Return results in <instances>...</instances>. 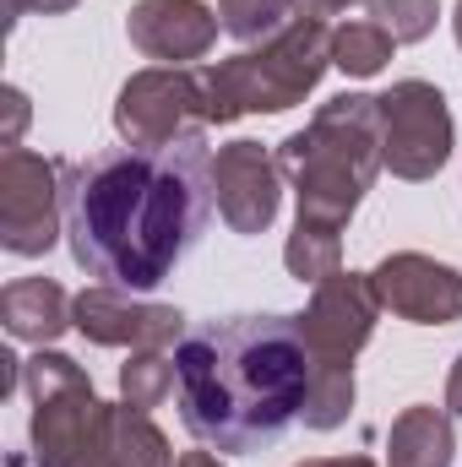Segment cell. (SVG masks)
<instances>
[{"label": "cell", "mask_w": 462, "mask_h": 467, "mask_svg": "<svg viewBox=\"0 0 462 467\" xmlns=\"http://www.w3.org/2000/svg\"><path fill=\"white\" fill-rule=\"evenodd\" d=\"M66 213V163L38 158L27 147H5L0 158V244L11 255H44Z\"/></svg>", "instance_id": "cell-8"}, {"label": "cell", "mask_w": 462, "mask_h": 467, "mask_svg": "<svg viewBox=\"0 0 462 467\" xmlns=\"http://www.w3.org/2000/svg\"><path fill=\"white\" fill-rule=\"evenodd\" d=\"M115 125L125 147H169L180 136H196L207 125L202 71H185V66L136 71L115 99Z\"/></svg>", "instance_id": "cell-9"}, {"label": "cell", "mask_w": 462, "mask_h": 467, "mask_svg": "<svg viewBox=\"0 0 462 467\" xmlns=\"http://www.w3.org/2000/svg\"><path fill=\"white\" fill-rule=\"evenodd\" d=\"M289 11H294V0H218V22L239 44H261V38L283 33Z\"/></svg>", "instance_id": "cell-19"}, {"label": "cell", "mask_w": 462, "mask_h": 467, "mask_svg": "<svg viewBox=\"0 0 462 467\" xmlns=\"http://www.w3.org/2000/svg\"><path fill=\"white\" fill-rule=\"evenodd\" d=\"M283 266L289 277L299 283H327L343 272V239L338 229H321V223H294L289 244H283Z\"/></svg>", "instance_id": "cell-16"}, {"label": "cell", "mask_w": 462, "mask_h": 467, "mask_svg": "<svg viewBox=\"0 0 462 467\" xmlns=\"http://www.w3.org/2000/svg\"><path fill=\"white\" fill-rule=\"evenodd\" d=\"M5 109H11V125H5V147H16V130L27 125V99L16 88H5Z\"/></svg>", "instance_id": "cell-21"}, {"label": "cell", "mask_w": 462, "mask_h": 467, "mask_svg": "<svg viewBox=\"0 0 462 467\" xmlns=\"http://www.w3.org/2000/svg\"><path fill=\"white\" fill-rule=\"evenodd\" d=\"M446 408H452V413H462V358L452 364V380H446Z\"/></svg>", "instance_id": "cell-22"}, {"label": "cell", "mask_w": 462, "mask_h": 467, "mask_svg": "<svg viewBox=\"0 0 462 467\" xmlns=\"http://www.w3.org/2000/svg\"><path fill=\"white\" fill-rule=\"evenodd\" d=\"M392 33L381 22H343L332 27V66L348 77H375L386 60H392Z\"/></svg>", "instance_id": "cell-17"}, {"label": "cell", "mask_w": 462, "mask_h": 467, "mask_svg": "<svg viewBox=\"0 0 462 467\" xmlns=\"http://www.w3.org/2000/svg\"><path fill=\"white\" fill-rule=\"evenodd\" d=\"M278 169L299 196V223L338 229L353 218L364 191L375 185L381 163V109L364 93H343L321 104L305 130L278 147Z\"/></svg>", "instance_id": "cell-4"}, {"label": "cell", "mask_w": 462, "mask_h": 467, "mask_svg": "<svg viewBox=\"0 0 462 467\" xmlns=\"http://www.w3.org/2000/svg\"><path fill=\"white\" fill-rule=\"evenodd\" d=\"M213 202H218V218L234 234H261L272 229L278 218V202H283V169L278 158H267L261 141H229L213 152Z\"/></svg>", "instance_id": "cell-12"}, {"label": "cell", "mask_w": 462, "mask_h": 467, "mask_svg": "<svg viewBox=\"0 0 462 467\" xmlns=\"http://www.w3.org/2000/svg\"><path fill=\"white\" fill-rule=\"evenodd\" d=\"M375 109H381V163L397 180H436L441 163L452 158V115L441 88L408 77L392 82L375 99Z\"/></svg>", "instance_id": "cell-7"}, {"label": "cell", "mask_w": 462, "mask_h": 467, "mask_svg": "<svg viewBox=\"0 0 462 467\" xmlns=\"http://www.w3.org/2000/svg\"><path fill=\"white\" fill-rule=\"evenodd\" d=\"M452 27H457V44H462V0H457V16H452Z\"/></svg>", "instance_id": "cell-27"}, {"label": "cell", "mask_w": 462, "mask_h": 467, "mask_svg": "<svg viewBox=\"0 0 462 467\" xmlns=\"http://www.w3.org/2000/svg\"><path fill=\"white\" fill-rule=\"evenodd\" d=\"M392 467H452V419L441 408H403L386 441Z\"/></svg>", "instance_id": "cell-15"}, {"label": "cell", "mask_w": 462, "mask_h": 467, "mask_svg": "<svg viewBox=\"0 0 462 467\" xmlns=\"http://www.w3.org/2000/svg\"><path fill=\"white\" fill-rule=\"evenodd\" d=\"M71 321H77V332H82L88 343H99V348L142 353V348H169V343L185 337V316H180L174 305H142V299H131L125 288H110V283L77 294Z\"/></svg>", "instance_id": "cell-11"}, {"label": "cell", "mask_w": 462, "mask_h": 467, "mask_svg": "<svg viewBox=\"0 0 462 467\" xmlns=\"http://www.w3.org/2000/svg\"><path fill=\"white\" fill-rule=\"evenodd\" d=\"M185 430L213 451H261L305 413L310 343L299 316H229L174 343Z\"/></svg>", "instance_id": "cell-2"}, {"label": "cell", "mask_w": 462, "mask_h": 467, "mask_svg": "<svg viewBox=\"0 0 462 467\" xmlns=\"http://www.w3.org/2000/svg\"><path fill=\"white\" fill-rule=\"evenodd\" d=\"M22 380L33 397L38 467H174L163 430L131 402H99L77 358L38 353L22 364Z\"/></svg>", "instance_id": "cell-3"}, {"label": "cell", "mask_w": 462, "mask_h": 467, "mask_svg": "<svg viewBox=\"0 0 462 467\" xmlns=\"http://www.w3.org/2000/svg\"><path fill=\"white\" fill-rule=\"evenodd\" d=\"M218 11H207L202 0H142L131 16H125V33L131 44L147 55V60H169V66H185V60H202L213 44H218Z\"/></svg>", "instance_id": "cell-13"}, {"label": "cell", "mask_w": 462, "mask_h": 467, "mask_svg": "<svg viewBox=\"0 0 462 467\" xmlns=\"http://www.w3.org/2000/svg\"><path fill=\"white\" fill-rule=\"evenodd\" d=\"M174 467H224V462H218L213 451H185V457H180Z\"/></svg>", "instance_id": "cell-24"}, {"label": "cell", "mask_w": 462, "mask_h": 467, "mask_svg": "<svg viewBox=\"0 0 462 467\" xmlns=\"http://www.w3.org/2000/svg\"><path fill=\"white\" fill-rule=\"evenodd\" d=\"M71 5H82V0H38L44 16H60V11H71Z\"/></svg>", "instance_id": "cell-26"}, {"label": "cell", "mask_w": 462, "mask_h": 467, "mask_svg": "<svg viewBox=\"0 0 462 467\" xmlns=\"http://www.w3.org/2000/svg\"><path fill=\"white\" fill-rule=\"evenodd\" d=\"M381 316L375 283L364 272H338L327 283H316L305 321V343H310V397H305V424L310 430H338L353 408V353L370 343Z\"/></svg>", "instance_id": "cell-6"}, {"label": "cell", "mask_w": 462, "mask_h": 467, "mask_svg": "<svg viewBox=\"0 0 462 467\" xmlns=\"http://www.w3.org/2000/svg\"><path fill=\"white\" fill-rule=\"evenodd\" d=\"M71 305H77V299H66L60 283H49V277H16V283H5V294H0V321H5L11 337L44 348V343H55L66 327H77V321H71Z\"/></svg>", "instance_id": "cell-14"}, {"label": "cell", "mask_w": 462, "mask_h": 467, "mask_svg": "<svg viewBox=\"0 0 462 467\" xmlns=\"http://www.w3.org/2000/svg\"><path fill=\"white\" fill-rule=\"evenodd\" d=\"M174 353H163V348H142V353H131L125 358V369H120V391H125V402L131 408H158L169 391H174Z\"/></svg>", "instance_id": "cell-18"}, {"label": "cell", "mask_w": 462, "mask_h": 467, "mask_svg": "<svg viewBox=\"0 0 462 467\" xmlns=\"http://www.w3.org/2000/svg\"><path fill=\"white\" fill-rule=\"evenodd\" d=\"M364 5H370V16H375L397 44L430 38V27H436V16H441L436 0H364Z\"/></svg>", "instance_id": "cell-20"}, {"label": "cell", "mask_w": 462, "mask_h": 467, "mask_svg": "<svg viewBox=\"0 0 462 467\" xmlns=\"http://www.w3.org/2000/svg\"><path fill=\"white\" fill-rule=\"evenodd\" d=\"M213 207V147L202 130L169 147H110L66 163L71 255L82 272L125 294L174 277Z\"/></svg>", "instance_id": "cell-1"}, {"label": "cell", "mask_w": 462, "mask_h": 467, "mask_svg": "<svg viewBox=\"0 0 462 467\" xmlns=\"http://www.w3.org/2000/svg\"><path fill=\"white\" fill-rule=\"evenodd\" d=\"M375 299L381 310L414 321V327H452L462 321V272L436 261V255H419V250H397L386 255L375 272Z\"/></svg>", "instance_id": "cell-10"}, {"label": "cell", "mask_w": 462, "mask_h": 467, "mask_svg": "<svg viewBox=\"0 0 462 467\" xmlns=\"http://www.w3.org/2000/svg\"><path fill=\"white\" fill-rule=\"evenodd\" d=\"M299 467H375L370 457H316V462H299Z\"/></svg>", "instance_id": "cell-23"}, {"label": "cell", "mask_w": 462, "mask_h": 467, "mask_svg": "<svg viewBox=\"0 0 462 467\" xmlns=\"http://www.w3.org/2000/svg\"><path fill=\"white\" fill-rule=\"evenodd\" d=\"M327 66H332V27L299 16L283 33H272L261 49H245L202 71L207 125H229L239 115H283L305 104V93L321 82Z\"/></svg>", "instance_id": "cell-5"}, {"label": "cell", "mask_w": 462, "mask_h": 467, "mask_svg": "<svg viewBox=\"0 0 462 467\" xmlns=\"http://www.w3.org/2000/svg\"><path fill=\"white\" fill-rule=\"evenodd\" d=\"M22 11H38V0H5V16L22 22Z\"/></svg>", "instance_id": "cell-25"}]
</instances>
